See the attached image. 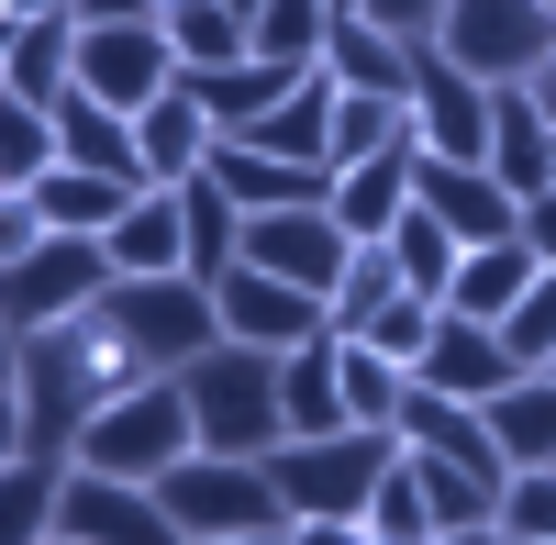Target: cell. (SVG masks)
Listing matches in <instances>:
<instances>
[{"label": "cell", "instance_id": "cell-1", "mask_svg": "<svg viewBox=\"0 0 556 545\" xmlns=\"http://www.w3.org/2000/svg\"><path fill=\"white\" fill-rule=\"evenodd\" d=\"M12 390H23V457H67L78 423L134 390V356H123V334L101 312H78L56 334H23V379Z\"/></svg>", "mask_w": 556, "mask_h": 545}, {"label": "cell", "instance_id": "cell-2", "mask_svg": "<svg viewBox=\"0 0 556 545\" xmlns=\"http://www.w3.org/2000/svg\"><path fill=\"white\" fill-rule=\"evenodd\" d=\"M267 490L290 523H367L379 479L401 468V423H345V434H278L267 445Z\"/></svg>", "mask_w": 556, "mask_h": 545}, {"label": "cell", "instance_id": "cell-3", "mask_svg": "<svg viewBox=\"0 0 556 545\" xmlns=\"http://www.w3.org/2000/svg\"><path fill=\"white\" fill-rule=\"evenodd\" d=\"M178 457H201V423H190V390L178 379H134L123 401H101V413L78 423L67 468H101V479H167Z\"/></svg>", "mask_w": 556, "mask_h": 545}, {"label": "cell", "instance_id": "cell-4", "mask_svg": "<svg viewBox=\"0 0 556 545\" xmlns=\"http://www.w3.org/2000/svg\"><path fill=\"white\" fill-rule=\"evenodd\" d=\"M178 390H190V423H201V457H267L278 434V356L267 345H235L223 334L201 368H178Z\"/></svg>", "mask_w": 556, "mask_h": 545}, {"label": "cell", "instance_id": "cell-5", "mask_svg": "<svg viewBox=\"0 0 556 545\" xmlns=\"http://www.w3.org/2000/svg\"><path fill=\"white\" fill-rule=\"evenodd\" d=\"M101 324L123 334L134 379H178V368H201V356L223 345V312H212L201 279H112L101 290Z\"/></svg>", "mask_w": 556, "mask_h": 545}, {"label": "cell", "instance_id": "cell-6", "mask_svg": "<svg viewBox=\"0 0 556 545\" xmlns=\"http://www.w3.org/2000/svg\"><path fill=\"white\" fill-rule=\"evenodd\" d=\"M434 56L468 67L479 89H523L556 67V0H445Z\"/></svg>", "mask_w": 556, "mask_h": 545}, {"label": "cell", "instance_id": "cell-7", "mask_svg": "<svg viewBox=\"0 0 556 545\" xmlns=\"http://www.w3.org/2000/svg\"><path fill=\"white\" fill-rule=\"evenodd\" d=\"M156 502L167 523L190 534V545H223V534H290V512H278V490L256 457H178L156 479Z\"/></svg>", "mask_w": 556, "mask_h": 545}, {"label": "cell", "instance_id": "cell-8", "mask_svg": "<svg viewBox=\"0 0 556 545\" xmlns=\"http://www.w3.org/2000/svg\"><path fill=\"white\" fill-rule=\"evenodd\" d=\"M101 290H112V245L101 235H45L23 267H0V324L12 334H56L78 312H101Z\"/></svg>", "mask_w": 556, "mask_h": 545}, {"label": "cell", "instance_id": "cell-9", "mask_svg": "<svg viewBox=\"0 0 556 545\" xmlns=\"http://www.w3.org/2000/svg\"><path fill=\"white\" fill-rule=\"evenodd\" d=\"M235 267H267V279H290V290H312L323 312H334L345 267H356V235L334 223V201H301V212H245V256H235Z\"/></svg>", "mask_w": 556, "mask_h": 545}, {"label": "cell", "instance_id": "cell-10", "mask_svg": "<svg viewBox=\"0 0 556 545\" xmlns=\"http://www.w3.org/2000/svg\"><path fill=\"white\" fill-rule=\"evenodd\" d=\"M513 379H534L523 356H513V334L501 324H468V312H434V345L412 356V390H434V401H468V413H490Z\"/></svg>", "mask_w": 556, "mask_h": 545}, {"label": "cell", "instance_id": "cell-11", "mask_svg": "<svg viewBox=\"0 0 556 545\" xmlns=\"http://www.w3.org/2000/svg\"><path fill=\"white\" fill-rule=\"evenodd\" d=\"M412 145L456 156V167H490V89L468 67H445L434 45H412Z\"/></svg>", "mask_w": 556, "mask_h": 545}, {"label": "cell", "instance_id": "cell-12", "mask_svg": "<svg viewBox=\"0 0 556 545\" xmlns=\"http://www.w3.org/2000/svg\"><path fill=\"white\" fill-rule=\"evenodd\" d=\"M167 78H178V56H167L156 23H78V89L112 101L123 123L146 112V101H167Z\"/></svg>", "mask_w": 556, "mask_h": 545}, {"label": "cell", "instance_id": "cell-13", "mask_svg": "<svg viewBox=\"0 0 556 545\" xmlns=\"http://www.w3.org/2000/svg\"><path fill=\"white\" fill-rule=\"evenodd\" d=\"M56 534H78V545H190L146 479H101V468H67V490H56Z\"/></svg>", "mask_w": 556, "mask_h": 545}, {"label": "cell", "instance_id": "cell-14", "mask_svg": "<svg viewBox=\"0 0 556 545\" xmlns=\"http://www.w3.org/2000/svg\"><path fill=\"white\" fill-rule=\"evenodd\" d=\"M212 312H223V334H235V345H267V356L334 334V312H323L312 290H290V279H267V267H223V279H212Z\"/></svg>", "mask_w": 556, "mask_h": 545}, {"label": "cell", "instance_id": "cell-15", "mask_svg": "<svg viewBox=\"0 0 556 545\" xmlns=\"http://www.w3.org/2000/svg\"><path fill=\"white\" fill-rule=\"evenodd\" d=\"M412 201H424L456 245H513L523 235V201L501 190L490 167H456V156H424V145H412Z\"/></svg>", "mask_w": 556, "mask_h": 545}, {"label": "cell", "instance_id": "cell-16", "mask_svg": "<svg viewBox=\"0 0 556 545\" xmlns=\"http://www.w3.org/2000/svg\"><path fill=\"white\" fill-rule=\"evenodd\" d=\"M223 145V134H212ZM235 145H256V156H290V167H334V67H301V89L278 112H256Z\"/></svg>", "mask_w": 556, "mask_h": 545}, {"label": "cell", "instance_id": "cell-17", "mask_svg": "<svg viewBox=\"0 0 556 545\" xmlns=\"http://www.w3.org/2000/svg\"><path fill=\"white\" fill-rule=\"evenodd\" d=\"M490 178H501L513 201L556 190V123H545L534 89H490Z\"/></svg>", "mask_w": 556, "mask_h": 545}, {"label": "cell", "instance_id": "cell-18", "mask_svg": "<svg viewBox=\"0 0 556 545\" xmlns=\"http://www.w3.org/2000/svg\"><path fill=\"white\" fill-rule=\"evenodd\" d=\"M401 445H412V457H445V468H479V479H513V457H501L490 413H468V401H434V390L401 401Z\"/></svg>", "mask_w": 556, "mask_h": 545}, {"label": "cell", "instance_id": "cell-19", "mask_svg": "<svg viewBox=\"0 0 556 545\" xmlns=\"http://www.w3.org/2000/svg\"><path fill=\"white\" fill-rule=\"evenodd\" d=\"M134 145H146V178H156V190H178V178L212 167V112L190 101V78H167V101L134 112Z\"/></svg>", "mask_w": 556, "mask_h": 545}, {"label": "cell", "instance_id": "cell-20", "mask_svg": "<svg viewBox=\"0 0 556 545\" xmlns=\"http://www.w3.org/2000/svg\"><path fill=\"white\" fill-rule=\"evenodd\" d=\"M56 167H101V178L156 190V178H146V145H134V123H123L112 101H89V89H67V101H56Z\"/></svg>", "mask_w": 556, "mask_h": 545}, {"label": "cell", "instance_id": "cell-21", "mask_svg": "<svg viewBox=\"0 0 556 545\" xmlns=\"http://www.w3.org/2000/svg\"><path fill=\"white\" fill-rule=\"evenodd\" d=\"M278 423L290 434H345V345L334 334L278 356Z\"/></svg>", "mask_w": 556, "mask_h": 545}, {"label": "cell", "instance_id": "cell-22", "mask_svg": "<svg viewBox=\"0 0 556 545\" xmlns=\"http://www.w3.org/2000/svg\"><path fill=\"white\" fill-rule=\"evenodd\" d=\"M534 279H545V267H534L523 235H513V245H468V256H456V279H445V312H468V324H513Z\"/></svg>", "mask_w": 556, "mask_h": 545}, {"label": "cell", "instance_id": "cell-23", "mask_svg": "<svg viewBox=\"0 0 556 545\" xmlns=\"http://www.w3.org/2000/svg\"><path fill=\"white\" fill-rule=\"evenodd\" d=\"M401 212H412V145L367 156V167H334V223H345L356 245H390Z\"/></svg>", "mask_w": 556, "mask_h": 545}, {"label": "cell", "instance_id": "cell-24", "mask_svg": "<svg viewBox=\"0 0 556 545\" xmlns=\"http://www.w3.org/2000/svg\"><path fill=\"white\" fill-rule=\"evenodd\" d=\"M134 201H146V190H134V178H101V167H45V178H34L45 235H112Z\"/></svg>", "mask_w": 556, "mask_h": 545}, {"label": "cell", "instance_id": "cell-25", "mask_svg": "<svg viewBox=\"0 0 556 545\" xmlns=\"http://www.w3.org/2000/svg\"><path fill=\"white\" fill-rule=\"evenodd\" d=\"M112 279H178V256H190V223H178V190H146L123 223H112Z\"/></svg>", "mask_w": 556, "mask_h": 545}, {"label": "cell", "instance_id": "cell-26", "mask_svg": "<svg viewBox=\"0 0 556 545\" xmlns=\"http://www.w3.org/2000/svg\"><path fill=\"white\" fill-rule=\"evenodd\" d=\"M323 67H334V89H379V101H412V45H390L367 12H334V34H323Z\"/></svg>", "mask_w": 556, "mask_h": 545}, {"label": "cell", "instance_id": "cell-27", "mask_svg": "<svg viewBox=\"0 0 556 545\" xmlns=\"http://www.w3.org/2000/svg\"><path fill=\"white\" fill-rule=\"evenodd\" d=\"M0 89L56 112L67 89H78V23H67V12H56V23H23V34H12V56H0Z\"/></svg>", "mask_w": 556, "mask_h": 545}, {"label": "cell", "instance_id": "cell-28", "mask_svg": "<svg viewBox=\"0 0 556 545\" xmlns=\"http://www.w3.org/2000/svg\"><path fill=\"white\" fill-rule=\"evenodd\" d=\"M178 223H190V256H178V279H201V290H212L223 267L245 256V212L223 201V190H212V167H201V178H178Z\"/></svg>", "mask_w": 556, "mask_h": 545}, {"label": "cell", "instance_id": "cell-29", "mask_svg": "<svg viewBox=\"0 0 556 545\" xmlns=\"http://www.w3.org/2000/svg\"><path fill=\"white\" fill-rule=\"evenodd\" d=\"M156 34H167V56L190 67V78L245 67V56H256V45H245V12H223V0H167V12H156Z\"/></svg>", "mask_w": 556, "mask_h": 545}, {"label": "cell", "instance_id": "cell-30", "mask_svg": "<svg viewBox=\"0 0 556 545\" xmlns=\"http://www.w3.org/2000/svg\"><path fill=\"white\" fill-rule=\"evenodd\" d=\"M178 78H190V67H178ZM290 67H267V56H245V67H212V78H190V101L212 112V134H245L256 112H278V101H290Z\"/></svg>", "mask_w": 556, "mask_h": 545}, {"label": "cell", "instance_id": "cell-31", "mask_svg": "<svg viewBox=\"0 0 556 545\" xmlns=\"http://www.w3.org/2000/svg\"><path fill=\"white\" fill-rule=\"evenodd\" d=\"M56 490H67V457H12L0 468V545H45L56 534Z\"/></svg>", "mask_w": 556, "mask_h": 545}, {"label": "cell", "instance_id": "cell-32", "mask_svg": "<svg viewBox=\"0 0 556 545\" xmlns=\"http://www.w3.org/2000/svg\"><path fill=\"white\" fill-rule=\"evenodd\" d=\"M490 434L513 468H556V379H513L490 401Z\"/></svg>", "mask_w": 556, "mask_h": 545}, {"label": "cell", "instance_id": "cell-33", "mask_svg": "<svg viewBox=\"0 0 556 545\" xmlns=\"http://www.w3.org/2000/svg\"><path fill=\"white\" fill-rule=\"evenodd\" d=\"M412 145V101H379V89H334V167H367Z\"/></svg>", "mask_w": 556, "mask_h": 545}, {"label": "cell", "instance_id": "cell-34", "mask_svg": "<svg viewBox=\"0 0 556 545\" xmlns=\"http://www.w3.org/2000/svg\"><path fill=\"white\" fill-rule=\"evenodd\" d=\"M456 256H468V245H456V235H445V223H434L424 201H412V212L390 223V267H401V290H424V301H445V279H456Z\"/></svg>", "mask_w": 556, "mask_h": 545}, {"label": "cell", "instance_id": "cell-35", "mask_svg": "<svg viewBox=\"0 0 556 545\" xmlns=\"http://www.w3.org/2000/svg\"><path fill=\"white\" fill-rule=\"evenodd\" d=\"M323 34H334V12H323V0H267V12L245 23V45H256V56L267 67H323Z\"/></svg>", "mask_w": 556, "mask_h": 545}, {"label": "cell", "instance_id": "cell-36", "mask_svg": "<svg viewBox=\"0 0 556 545\" xmlns=\"http://www.w3.org/2000/svg\"><path fill=\"white\" fill-rule=\"evenodd\" d=\"M345 345V423H401V401H412V368H390L379 345H356V334H334Z\"/></svg>", "mask_w": 556, "mask_h": 545}, {"label": "cell", "instance_id": "cell-37", "mask_svg": "<svg viewBox=\"0 0 556 545\" xmlns=\"http://www.w3.org/2000/svg\"><path fill=\"white\" fill-rule=\"evenodd\" d=\"M56 167V112L45 101H0V190H34Z\"/></svg>", "mask_w": 556, "mask_h": 545}, {"label": "cell", "instance_id": "cell-38", "mask_svg": "<svg viewBox=\"0 0 556 545\" xmlns=\"http://www.w3.org/2000/svg\"><path fill=\"white\" fill-rule=\"evenodd\" d=\"M367 534H379V545H434V502H424V479H412V445H401V468L379 479V502H367Z\"/></svg>", "mask_w": 556, "mask_h": 545}, {"label": "cell", "instance_id": "cell-39", "mask_svg": "<svg viewBox=\"0 0 556 545\" xmlns=\"http://www.w3.org/2000/svg\"><path fill=\"white\" fill-rule=\"evenodd\" d=\"M390 301H401V267H390V245H356L345 290H334V334H367V324H379Z\"/></svg>", "mask_w": 556, "mask_h": 545}, {"label": "cell", "instance_id": "cell-40", "mask_svg": "<svg viewBox=\"0 0 556 545\" xmlns=\"http://www.w3.org/2000/svg\"><path fill=\"white\" fill-rule=\"evenodd\" d=\"M501 534H513V545H556V468H513V490H501Z\"/></svg>", "mask_w": 556, "mask_h": 545}, {"label": "cell", "instance_id": "cell-41", "mask_svg": "<svg viewBox=\"0 0 556 545\" xmlns=\"http://www.w3.org/2000/svg\"><path fill=\"white\" fill-rule=\"evenodd\" d=\"M434 312H445V301H424V290H401V301H390V312H379V324H367L356 345H379L390 368H412V356L434 345Z\"/></svg>", "mask_w": 556, "mask_h": 545}, {"label": "cell", "instance_id": "cell-42", "mask_svg": "<svg viewBox=\"0 0 556 545\" xmlns=\"http://www.w3.org/2000/svg\"><path fill=\"white\" fill-rule=\"evenodd\" d=\"M501 334H513V356H523V368H545V356H556V267L523 290V312H513Z\"/></svg>", "mask_w": 556, "mask_h": 545}, {"label": "cell", "instance_id": "cell-43", "mask_svg": "<svg viewBox=\"0 0 556 545\" xmlns=\"http://www.w3.org/2000/svg\"><path fill=\"white\" fill-rule=\"evenodd\" d=\"M367 23H379L390 45H434V23H445V0H356Z\"/></svg>", "mask_w": 556, "mask_h": 545}, {"label": "cell", "instance_id": "cell-44", "mask_svg": "<svg viewBox=\"0 0 556 545\" xmlns=\"http://www.w3.org/2000/svg\"><path fill=\"white\" fill-rule=\"evenodd\" d=\"M45 245V212H34V190H0V267H23Z\"/></svg>", "mask_w": 556, "mask_h": 545}, {"label": "cell", "instance_id": "cell-45", "mask_svg": "<svg viewBox=\"0 0 556 545\" xmlns=\"http://www.w3.org/2000/svg\"><path fill=\"white\" fill-rule=\"evenodd\" d=\"M523 245H534V267H556V190L523 201Z\"/></svg>", "mask_w": 556, "mask_h": 545}, {"label": "cell", "instance_id": "cell-46", "mask_svg": "<svg viewBox=\"0 0 556 545\" xmlns=\"http://www.w3.org/2000/svg\"><path fill=\"white\" fill-rule=\"evenodd\" d=\"M67 12H78V23H156L167 0H67Z\"/></svg>", "mask_w": 556, "mask_h": 545}, {"label": "cell", "instance_id": "cell-47", "mask_svg": "<svg viewBox=\"0 0 556 545\" xmlns=\"http://www.w3.org/2000/svg\"><path fill=\"white\" fill-rule=\"evenodd\" d=\"M290 545H379L367 523H290Z\"/></svg>", "mask_w": 556, "mask_h": 545}, {"label": "cell", "instance_id": "cell-48", "mask_svg": "<svg viewBox=\"0 0 556 545\" xmlns=\"http://www.w3.org/2000/svg\"><path fill=\"white\" fill-rule=\"evenodd\" d=\"M23 457V390H0V468Z\"/></svg>", "mask_w": 556, "mask_h": 545}, {"label": "cell", "instance_id": "cell-49", "mask_svg": "<svg viewBox=\"0 0 556 545\" xmlns=\"http://www.w3.org/2000/svg\"><path fill=\"white\" fill-rule=\"evenodd\" d=\"M0 12H12V23H56L67 0H0ZM67 23H78V12H67Z\"/></svg>", "mask_w": 556, "mask_h": 545}, {"label": "cell", "instance_id": "cell-50", "mask_svg": "<svg viewBox=\"0 0 556 545\" xmlns=\"http://www.w3.org/2000/svg\"><path fill=\"white\" fill-rule=\"evenodd\" d=\"M12 379H23V334L0 324V390H12Z\"/></svg>", "mask_w": 556, "mask_h": 545}, {"label": "cell", "instance_id": "cell-51", "mask_svg": "<svg viewBox=\"0 0 556 545\" xmlns=\"http://www.w3.org/2000/svg\"><path fill=\"white\" fill-rule=\"evenodd\" d=\"M434 545H513V534H501V523H479V534H434Z\"/></svg>", "mask_w": 556, "mask_h": 545}, {"label": "cell", "instance_id": "cell-52", "mask_svg": "<svg viewBox=\"0 0 556 545\" xmlns=\"http://www.w3.org/2000/svg\"><path fill=\"white\" fill-rule=\"evenodd\" d=\"M523 89H534V101H545V123H556V67H545V78H523Z\"/></svg>", "mask_w": 556, "mask_h": 545}, {"label": "cell", "instance_id": "cell-53", "mask_svg": "<svg viewBox=\"0 0 556 545\" xmlns=\"http://www.w3.org/2000/svg\"><path fill=\"white\" fill-rule=\"evenodd\" d=\"M223 545H290V534H223Z\"/></svg>", "mask_w": 556, "mask_h": 545}, {"label": "cell", "instance_id": "cell-54", "mask_svg": "<svg viewBox=\"0 0 556 545\" xmlns=\"http://www.w3.org/2000/svg\"><path fill=\"white\" fill-rule=\"evenodd\" d=\"M223 12H245V23H256V12H267V0H223Z\"/></svg>", "mask_w": 556, "mask_h": 545}, {"label": "cell", "instance_id": "cell-55", "mask_svg": "<svg viewBox=\"0 0 556 545\" xmlns=\"http://www.w3.org/2000/svg\"><path fill=\"white\" fill-rule=\"evenodd\" d=\"M323 12H356V0H323Z\"/></svg>", "mask_w": 556, "mask_h": 545}, {"label": "cell", "instance_id": "cell-56", "mask_svg": "<svg viewBox=\"0 0 556 545\" xmlns=\"http://www.w3.org/2000/svg\"><path fill=\"white\" fill-rule=\"evenodd\" d=\"M45 545H78V534H45Z\"/></svg>", "mask_w": 556, "mask_h": 545}, {"label": "cell", "instance_id": "cell-57", "mask_svg": "<svg viewBox=\"0 0 556 545\" xmlns=\"http://www.w3.org/2000/svg\"><path fill=\"white\" fill-rule=\"evenodd\" d=\"M534 379H556V356H545V368H534Z\"/></svg>", "mask_w": 556, "mask_h": 545}, {"label": "cell", "instance_id": "cell-58", "mask_svg": "<svg viewBox=\"0 0 556 545\" xmlns=\"http://www.w3.org/2000/svg\"><path fill=\"white\" fill-rule=\"evenodd\" d=\"M0 101H12V89H0Z\"/></svg>", "mask_w": 556, "mask_h": 545}]
</instances>
